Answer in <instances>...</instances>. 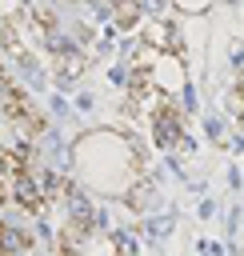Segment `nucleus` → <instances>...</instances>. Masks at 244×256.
Listing matches in <instances>:
<instances>
[{
	"label": "nucleus",
	"mask_w": 244,
	"mask_h": 256,
	"mask_svg": "<svg viewBox=\"0 0 244 256\" xmlns=\"http://www.w3.org/2000/svg\"><path fill=\"white\" fill-rule=\"evenodd\" d=\"M140 44H144L148 52H156V56L180 48V40H176V32H172L168 20H144V24H140Z\"/></svg>",
	"instance_id": "obj_2"
},
{
	"label": "nucleus",
	"mask_w": 244,
	"mask_h": 256,
	"mask_svg": "<svg viewBox=\"0 0 244 256\" xmlns=\"http://www.w3.org/2000/svg\"><path fill=\"white\" fill-rule=\"evenodd\" d=\"M80 72H84V56L76 48H60L56 52V76L60 80H76Z\"/></svg>",
	"instance_id": "obj_4"
},
{
	"label": "nucleus",
	"mask_w": 244,
	"mask_h": 256,
	"mask_svg": "<svg viewBox=\"0 0 244 256\" xmlns=\"http://www.w3.org/2000/svg\"><path fill=\"white\" fill-rule=\"evenodd\" d=\"M228 112H232V116H236V120H240V116H244V104H240V80H236V84H232V88H228Z\"/></svg>",
	"instance_id": "obj_6"
},
{
	"label": "nucleus",
	"mask_w": 244,
	"mask_h": 256,
	"mask_svg": "<svg viewBox=\"0 0 244 256\" xmlns=\"http://www.w3.org/2000/svg\"><path fill=\"white\" fill-rule=\"evenodd\" d=\"M4 200H8V188H4V184H0V204H4Z\"/></svg>",
	"instance_id": "obj_7"
},
{
	"label": "nucleus",
	"mask_w": 244,
	"mask_h": 256,
	"mask_svg": "<svg viewBox=\"0 0 244 256\" xmlns=\"http://www.w3.org/2000/svg\"><path fill=\"white\" fill-rule=\"evenodd\" d=\"M80 256H120V240H112L104 232H88L80 244Z\"/></svg>",
	"instance_id": "obj_3"
},
{
	"label": "nucleus",
	"mask_w": 244,
	"mask_h": 256,
	"mask_svg": "<svg viewBox=\"0 0 244 256\" xmlns=\"http://www.w3.org/2000/svg\"><path fill=\"white\" fill-rule=\"evenodd\" d=\"M184 84H188V72H184V64H180L176 52H164V56H156V60L148 64V88H152L156 96L172 100V96L184 92Z\"/></svg>",
	"instance_id": "obj_1"
},
{
	"label": "nucleus",
	"mask_w": 244,
	"mask_h": 256,
	"mask_svg": "<svg viewBox=\"0 0 244 256\" xmlns=\"http://www.w3.org/2000/svg\"><path fill=\"white\" fill-rule=\"evenodd\" d=\"M212 4H216V0H172V8L184 12V16H204Z\"/></svg>",
	"instance_id": "obj_5"
}]
</instances>
